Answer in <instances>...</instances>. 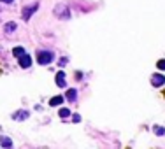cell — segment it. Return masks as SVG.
<instances>
[{
  "instance_id": "8fae6325",
  "label": "cell",
  "mask_w": 165,
  "mask_h": 149,
  "mask_svg": "<svg viewBox=\"0 0 165 149\" xmlns=\"http://www.w3.org/2000/svg\"><path fill=\"white\" fill-rule=\"evenodd\" d=\"M58 116L60 118H68V116H70V111H68V109H60Z\"/></svg>"
},
{
  "instance_id": "30bf717a",
  "label": "cell",
  "mask_w": 165,
  "mask_h": 149,
  "mask_svg": "<svg viewBox=\"0 0 165 149\" xmlns=\"http://www.w3.org/2000/svg\"><path fill=\"white\" fill-rule=\"evenodd\" d=\"M62 102H63V98H62V96H54V98H51V102H49V105H60V104H62Z\"/></svg>"
},
{
  "instance_id": "4fadbf2b",
  "label": "cell",
  "mask_w": 165,
  "mask_h": 149,
  "mask_svg": "<svg viewBox=\"0 0 165 149\" xmlns=\"http://www.w3.org/2000/svg\"><path fill=\"white\" fill-rule=\"evenodd\" d=\"M153 130H155L156 135H163V133H165V130L162 128V126H153Z\"/></svg>"
},
{
  "instance_id": "9c48e42d",
  "label": "cell",
  "mask_w": 165,
  "mask_h": 149,
  "mask_svg": "<svg viewBox=\"0 0 165 149\" xmlns=\"http://www.w3.org/2000/svg\"><path fill=\"white\" fill-rule=\"evenodd\" d=\"M12 54H14V56H18V58H20V56H23V54H25V49L18 46V48H14V49H12Z\"/></svg>"
},
{
  "instance_id": "5bb4252c",
  "label": "cell",
  "mask_w": 165,
  "mask_h": 149,
  "mask_svg": "<svg viewBox=\"0 0 165 149\" xmlns=\"http://www.w3.org/2000/svg\"><path fill=\"white\" fill-rule=\"evenodd\" d=\"M156 67L160 68V70H165V60H160V62L156 63Z\"/></svg>"
},
{
  "instance_id": "8992f818",
  "label": "cell",
  "mask_w": 165,
  "mask_h": 149,
  "mask_svg": "<svg viewBox=\"0 0 165 149\" xmlns=\"http://www.w3.org/2000/svg\"><path fill=\"white\" fill-rule=\"evenodd\" d=\"M0 144L5 149H12V140H11L9 137H2V139H0Z\"/></svg>"
},
{
  "instance_id": "5b68a950",
  "label": "cell",
  "mask_w": 165,
  "mask_h": 149,
  "mask_svg": "<svg viewBox=\"0 0 165 149\" xmlns=\"http://www.w3.org/2000/svg\"><path fill=\"white\" fill-rule=\"evenodd\" d=\"M26 118H28V112L26 111H18V112L12 114V119H16V121H23V119H26Z\"/></svg>"
},
{
  "instance_id": "9a60e30c",
  "label": "cell",
  "mask_w": 165,
  "mask_h": 149,
  "mask_svg": "<svg viewBox=\"0 0 165 149\" xmlns=\"http://www.w3.org/2000/svg\"><path fill=\"white\" fill-rule=\"evenodd\" d=\"M72 121H74V123H79V121H81V116H79V114H74V116H72Z\"/></svg>"
},
{
  "instance_id": "7a4b0ae2",
  "label": "cell",
  "mask_w": 165,
  "mask_h": 149,
  "mask_svg": "<svg viewBox=\"0 0 165 149\" xmlns=\"http://www.w3.org/2000/svg\"><path fill=\"white\" fill-rule=\"evenodd\" d=\"M37 7H39V4H34V5H30V7H25L23 12H21L23 19H30V16H32L35 11H37Z\"/></svg>"
},
{
  "instance_id": "ba28073f",
  "label": "cell",
  "mask_w": 165,
  "mask_h": 149,
  "mask_svg": "<svg viewBox=\"0 0 165 149\" xmlns=\"http://www.w3.org/2000/svg\"><path fill=\"white\" fill-rule=\"evenodd\" d=\"M78 98V90H68L67 91V100L68 102H74Z\"/></svg>"
},
{
  "instance_id": "e0dca14e",
  "label": "cell",
  "mask_w": 165,
  "mask_h": 149,
  "mask_svg": "<svg viewBox=\"0 0 165 149\" xmlns=\"http://www.w3.org/2000/svg\"><path fill=\"white\" fill-rule=\"evenodd\" d=\"M0 2H5V4H9V2H12V0H0Z\"/></svg>"
},
{
  "instance_id": "3957f363",
  "label": "cell",
  "mask_w": 165,
  "mask_h": 149,
  "mask_svg": "<svg viewBox=\"0 0 165 149\" xmlns=\"http://www.w3.org/2000/svg\"><path fill=\"white\" fill-rule=\"evenodd\" d=\"M163 82H165V77L162 76V74H155V76L151 77V84H153V86H156V88L163 86Z\"/></svg>"
},
{
  "instance_id": "7c38bea8",
  "label": "cell",
  "mask_w": 165,
  "mask_h": 149,
  "mask_svg": "<svg viewBox=\"0 0 165 149\" xmlns=\"http://www.w3.org/2000/svg\"><path fill=\"white\" fill-rule=\"evenodd\" d=\"M16 30V25L14 23H7L5 25V32H14Z\"/></svg>"
},
{
  "instance_id": "52a82bcc",
  "label": "cell",
  "mask_w": 165,
  "mask_h": 149,
  "mask_svg": "<svg viewBox=\"0 0 165 149\" xmlns=\"http://www.w3.org/2000/svg\"><path fill=\"white\" fill-rule=\"evenodd\" d=\"M56 84H58L60 88L65 86V74H63V72H58V74H56Z\"/></svg>"
},
{
  "instance_id": "2e32d148",
  "label": "cell",
  "mask_w": 165,
  "mask_h": 149,
  "mask_svg": "<svg viewBox=\"0 0 165 149\" xmlns=\"http://www.w3.org/2000/svg\"><path fill=\"white\" fill-rule=\"evenodd\" d=\"M60 67H63V65H67V58H62V60H60V63H58Z\"/></svg>"
},
{
  "instance_id": "277c9868",
  "label": "cell",
  "mask_w": 165,
  "mask_h": 149,
  "mask_svg": "<svg viewBox=\"0 0 165 149\" xmlns=\"http://www.w3.org/2000/svg\"><path fill=\"white\" fill-rule=\"evenodd\" d=\"M30 65H32V58H30L28 54L25 53L23 56H20V67L21 68H28Z\"/></svg>"
},
{
  "instance_id": "6da1fadb",
  "label": "cell",
  "mask_w": 165,
  "mask_h": 149,
  "mask_svg": "<svg viewBox=\"0 0 165 149\" xmlns=\"http://www.w3.org/2000/svg\"><path fill=\"white\" fill-rule=\"evenodd\" d=\"M37 62L40 65H49V63L53 62V53L51 51H39L37 53Z\"/></svg>"
}]
</instances>
